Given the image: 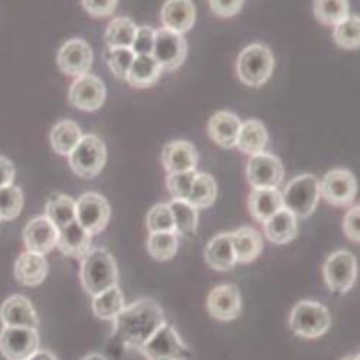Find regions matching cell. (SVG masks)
<instances>
[{
	"mask_svg": "<svg viewBox=\"0 0 360 360\" xmlns=\"http://www.w3.org/2000/svg\"><path fill=\"white\" fill-rule=\"evenodd\" d=\"M112 323V340L126 349L139 350L166 323V317L153 298H140L124 306Z\"/></svg>",
	"mask_w": 360,
	"mask_h": 360,
	"instance_id": "obj_1",
	"label": "cell"
},
{
	"mask_svg": "<svg viewBox=\"0 0 360 360\" xmlns=\"http://www.w3.org/2000/svg\"><path fill=\"white\" fill-rule=\"evenodd\" d=\"M79 278L84 290L91 297L117 285L118 269L114 257L104 248L89 250L82 258Z\"/></svg>",
	"mask_w": 360,
	"mask_h": 360,
	"instance_id": "obj_2",
	"label": "cell"
},
{
	"mask_svg": "<svg viewBox=\"0 0 360 360\" xmlns=\"http://www.w3.org/2000/svg\"><path fill=\"white\" fill-rule=\"evenodd\" d=\"M283 207L297 219L309 218L319 205L320 184L314 174L306 173L294 177L281 193Z\"/></svg>",
	"mask_w": 360,
	"mask_h": 360,
	"instance_id": "obj_3",
	"label": "cell"
},
{
	"mask_svg": "<svg viewBox=\"0 0 360 360\" xmlns=\"http://www.w3.org/2000/svg\"><path fill=\"white\" fill-rule=\"evenodd\" d=\"M290 328L292 333L304 339H319L327 333L332 324V316L327 307L313 300H303L298 302L288 319Z\"/></svg>",
	"mask_w": 360,
	"mask_h": 360,
	"instance_id": "obj_4",
	"label": "cell"
},
{
	"mask_svg": "<svg viewBox=\"0 0 360 360\" xmlns=\"http://www.w3.org/2000/svg\"><path fill=\"white\" fill-rule=\"evenodd\" d=\"M274 71V56L271 49L262 44L247 46L236 59V75L248 86L264 85Z\"/></svg>",
	"mask_w": 360,
	"mask_h": 360,
	"instance_id": "obj_5",
	"label": "cell"
},
{
	"mask_svg": "<svg viewBox=\"0 0 360 360\" xmlns=\"http://www.w3.org/2000/svg\"><path fill=\"white\" fill-rule=\"evenodd\" d=\"M139 352L147 360H189L192 357L191 349L180 338L177 330L167 321L156 330V333Z\"/></svg>",
	"mask_w": 360,
	"mask_h": 360,
	"instance_id": "obj_6",
	"label": "cell"
},
{
	"mask_svg": "<svg viewBox=\"0 0 360 360\" xmlns=\"http://www.w3.org/2000/svg\"><path fill=\"white\" fill-rule=\"evenodd\" d=\"M68 159L70 166L77 176L93 179L98 176L105 166L107 148L104 141L96 134H85Z\"/></svg>",
	"mask_w": 360,
	"mask_h": 360,
	"instance_id": "obj_7",
	"label": "cell"
},
{
	"mask_svg": "<svg viewBox=\"0 0 360 360\" xmlns=\"http://www.w3.org/2000/svg\"><path fill=\"white\" fill-rule=\"evenodd\" d=\"M323 277L328 290L346 294L357 278V261L350 251L339 250L328 255L323 265Z\"/></svg>",
	"mask_w": 360,
	"mask_h": 360,
	"instance_id": "obj_8",
	"label": "cell"
},
{
	"mask_svg": "<svg viewBox=\"0 0 360 360\" xmlns=\"http://www.w3.org/2000/svg\"><path fill=\"white\" fill-rule=\"evenodd\" d=\"M75 207L77 222L88 233L98 235L107 228L111 217V207L103 195L97 192H86L75 202Z\"/></svg>",
	"mask_w": 360,
	"mask_h": 360,
	"instance_id": "obj_9",
	"label": "cell"
},
{
	"mask_svg": "<svg viewBox=\"0 0 360 360\" xmlns=\"http://www.w3.org/2000/svg\"><path fill=\"white\" fill-rule=\"evenodd\" d=\"M319 184L320 196L332 206H350L357 193V182L353 173L347 169H332L323 176Z\"/></svg>",
	"mask_w": 360,
	"mask_h": 360,
	"instance_id": "obj_10",
	"label": "cell"
},
{
	"mask_svg": "<svg viewBox=\"0 0 360 360\" xmlns=\"http://www.w3.org/2000/svg\"><path fill=\"white\" fill-rule=\"evenodd\" d=\"M39 350L37 328L6 327L0 332V353L6 360H27Z\"/></svg>",
	"mask_w": 360,
	"mask_h": 360,
	"instance_id": "obj_11",
	"label": "cell"
},
{
	"mask_svg": "<svg viewBox=\"0 0 360 360\" xmlns=\"http://www.w3.org/2000/svg\"><path fill=\"white\" fill-rule=\"evenodd\" d=\"M152 56L163 71H176L188 56V42L184 35L162 27L156 31Z\"/></svg>",
	"mask_w": 360,
	"mask_h": 360,
	"instance_id": "obj_12",
	"label": "cell"
},
{
	"mask_svg": "<svg viewBox=\"0 0 360 360\" xmlns=\"http://www.w3.org/2000/svg\"><path fill=\"white\" fill-rule=\"evenodd\" d=\"M284 179L281 160L271 153L251 156L247 165V180L252 189H277Z\"/></svg>",
	"mask_w": 360,
	"mask_h": 360,
	"instance_id": "obj_13",
	"label": "cell"
},
{
	"mask_svg": "<svg viewBox=\"0 0 360 360\" xmlns=\"http://www.w3.org/2000/svg\"><path fill=\"white\" fill-rule=\"evenodd\" d=\"M107 98V88L103 79L96 75L85 74L74 79L70 86V103L82 111H97L103 107Z\"/></svg>",
	"mask_w": 360,
	"mask_h": 360,
	"instance_id": "obj_14",
	"label": "cell"
},
{
	"mask_svg": "<svg viewBox=\"0 0 360 360\" xmlns=\"http://www.w3.org/2000/svg\"><path fill=\"white\" fill-rule=\"evenodd\" d=\"M93 49L84 39L74 38L67 41L58 51L56 63L65 75L78 78L89 72L93 67Z\"/></svg>",
	"mask_w": 360,
	"mask_h": 360,
	"instance_id": "obj_15",
	"label": "cell"
},
{
	"mask_svg": "<svg viewBox=\"0 0 360 360\" xmlns=\"http://www.w3.org/2000/svg\"><path fill=\"white\" fill-rule=\"evenodd\" d=\"M209 314L221 321L235 320L243 310V298L238 287L233 284H222L212 288L206 300Z\"/></svg>",
	"mask_w": 360,
	"mask_h": 360,
	"instance_id": "obj_16",
	"label": "cell"
},
{
	"mask_svg": "<svg viewBox=\"0 0 360 360\" xmlns=\"http://www.w3.org/2000/svg\"><path fill=\"white\" fill-rule=\"evenodd\" d=\"M58 229L46 217H37L29 221L23 229L26 251L46 255L56 247Z\"/></svg>",
	"mask_w": 360,
	"mask_h": 360,
	"instance_id": "obj_17",
	"label": "cell"
},
{
	"mask_svg": "<svg viewBox=\"0 0 360 360\" xmlns=\"http://www.w3.org/2000/svg\"><path fill=\"white\" fill-rule=\"evenodd\" d=\"M198 160L199 153L191 141L174 140L163 147L162 163L167 174L196 170Z\"/></svg>",
	"mask_w": 360,
	"mask_h": 360,
	"instance_id": "obj_18",
	"label": "cell"
},
{
	"mask_svg": "<svg viewBox=\"0 0 360 360\" xmlns=\"http://www.w3.org/2000/svg\"><path fill=\"white\" fill-rule=\"evenodd\" d=\"M160 19L167 31L185 35L196 22V8L192 0H167L162 8Z\"/></svg>",
	"mask_w": 360,
	"mask_h": 360,
	"instance_id": "obj_19",
	"label": "cell"
},
{
	"mask_svg": "<svg viewBox=\"0 0 360 360\" xmlns=\"http://www.w3.org/2000/svg\"><path fill=\"white\" fill-rule=\"evenodd\" d=\"M0 320L6 327L38 328L39 319L32 303L23 295H12L0 307Z\"/></svg>",
	"mask_w": 360,
	"mask_h": 360,
	"instance_id": "obj_20",
	"label": "cell"
},
{
	"mask_svg": "<svg viewBox=\"0 0 360 360\" xmlns=\"http://www.w3.org/2000/svg\"><path fill=\"white\" fill-rule=\"evenodd\" d=\"M91 238L93 235L88 233L75 219L70 225L58 229L56 247L65 257L82 259L91 250Z\"/></svg>",
	"mask_w": 360,
	"mask_h": 360,
	"instance_id": "obj_21",
	"label": "cell"
},
{
	"mask_svg": "<svg viewBox=\"0 0 360 360\" xmlns=\"http://www.w3.org/2000/svg\"><path fill=\"white\" fill-rule=\"evenodd\" d=\"M48 276V261L45 255L25 251L15 262V277L26 287H37Z\"/></svg>",
	"mask_w": 360,
	"mask_h": 360,
	"instance_id": "obj_22",
	"label": "cell"
},
{
	"mask_svg": "<svg viewBox=\"0 0 360 360\" xmlns=\"http://www.w3.org/2000/svg\"><path fill=\"white\" fill-rule=\"evenodd\" d=\"M241 120L231 111L215 112L207 123V134L218 146L224 148H233L241 129Z\"/></svg>",
	"mask_w": 360,
	"mask_h": 360,
	"instance_id": "obj_23",
	"label": "cell"
},
{
	"mask_svg": "<svg viewBox=\"0 0 360 360\" xmlns=\"http://www.w3.org/2000/svg\"><path fill=\"white\" fill-rule=\"evenodd\" d=\"M205 259L207 265L217 271H229L236 264L231 232H224L214 236L205 248Z\"/></svg>",
	"mask_w": 360,
	"mask_h": 360,
	"instance_id": "obj_24",
	"label": "cell"
},
{
	"mask_svg": "<svg viewBox=\"0 0 360 360\" xmlns=\"http://www.w3.org/2000/svg\"><path fill=\"white\" fill-rule=\"evenodd\" d=\"M232 247L236 258V264H250L262 252V238L251 226H243L231 232Z\"/></svg>",
	"mask_w": 360,
	"mask_h": 360,
	"instance_id": "obj_25",
	"label": "cell"
},
{
	"mask_svg": "<svg viewBox=\"0 0 360 360\" xmlns=\"http://www.w3.org/2000/svg\"><path fill=\"white\" fill-rule=\"evenodd\" d=\"M264 232L269 243L276 245L288 244L297 236L298 232L297 218L283 207L264 222Z\"/></svg>",
	"mask_w": 360,
	"mask_h": 360,
	"instance_id": "obj_26",
	"label": "cell"
},
{
	"mask_svg": "<svg viewBox=\"0 0 360 360\" xmlns=\"http://www.w3.org/2000/svg\"><path fill=\"white\" fill-rule=\"evenodd\" d=\"M250 214L258 222H265L283 209V198L278 189H252L248 198Z\"/></svg>",
	"mask_w": 360,
	"mask_h": 360,
	"instance_id": "obj_27",
	"label": "cell"
},
{
	"mask_svg": "<svg viewBox=\"0 0 360 360\" xmlns=\"http://www.w3.org/2000/svg\"><path fill=\"white\" fill-rule=\"evenodd\" d=\"M268 144V131L259 120H248L241 124L236 139V148L248 156L262 153Z\"/></svg>",
	"mask_w": 360,
	"mask_h": 360,
	"instance_id": "obj_28",
	"label": "cell"
},
{
	"mask_svg": "<svg viewBox=\"0 0 360 360\" xmlns=\"http://www.w3.org/2000/svg\"><path fill=\"white\" fill-rule=\"evenodd\" d=\"M163 70L152 55H136L127 74V82L137 89L148 88L159 81Z\"/></svg>",
	"mask_w": 360,
	"mask_h": 360,
	"instance_id": "obj_29",
	"label": "cell"
},
{
	"mask_svg": "<svg viewBox=\"0 0 360 360\" xmlns=\"http://www.w3.org/2000/svg\"><path fill=\"white\" fill-rule=\"evenodd\" d=\"M82 136L84 134L75 122H72V120H61L51 130L49 140L55 153L61 156H70L72 150L81 141Z\"/></svg>",
	"mask_w": 360,
	"mask_h": 360,
	"instance_id": "obj_30",
	"label": "cell"
},
{
	"mask_svg": "<svg viewBox=\"0 0 360 360\" xmlns=\"http://www.w3.org/2000/svg\"><path fill=\"white\" fill-rule=\"evenodd\" d=\"M170 211L174 222V232L182 236L193 238L198 231L199 209L192 206L188 200L173 199L170 203Z\"/></svg>",
	"mask_w": 360,
	"mask_h": 360,
	"instance_id": "obj_31",
	"label": "cell"
},
{
	"mask_svg": "<svg viewBox=\"0 0 360 360\" xmlns=\"http://www.w3.org/2000/svg\"><path fill=\"white\" fill-rule=\"evenodd\" d=\"M45 217L61 229L77 219L75 200L67 195H53L49 198L45 206Z\"/></svg>",
	"mask_w": 360,
	"mask_h": 360,
	"instance_id": "obj_32",
	"label": "cell"
},
{
	"mask_svg": "<svg viewBox=\"0 0 360 360\" xmlns=\"http://www.w3.org/2000/svg\"><path fill=\"white\" fill-rule=\"evenodd\" d=\"M137 31L136 23L126 16L114 18L105 31V44L111 48H131Z\"/></svg>",
	"mask_w": 360,
	"mask_h": 360,
	"instance_id": "obj_33",
	"label": "cell"
},
{
	"mask_svg": "<svg viewBox=\"0 0 360 360\" xmlns=\"http://www.w3.org/2000/svg\"><path fill=\"white\" fill-rule=\"evenodd\" d=\"M217 195H218V186H217L215 179L209 173L198 172L191 193L186 200L196 209H206L214 205Z\"/></svg>",
	"mask_w": 360,
	"mask_h": 360,
	"instance_id": "obj_34",
	"label": "cell"
},
{
	"mask_svg": "<svg viewBox=\"0 0 360 360\" xmlns=\"http://www.w3.org/2000/svg\"><path fill=\"white\" fill-rule=\"evenodd\" d=\"M93 298V311L101 320H114L124 309V297L118 285H114Z\"/></svg>",
	"mask_w": 360,
	"mask_h": 360,
	"instance_id": "obj_35",
	"label": "cell"
},
{
	"mask_svg": "<svg viewBox=\"0 0 360 360\" xmlns=\"http://www.w3.org/2000/svg\"><path fill=\"white\" fill-rule=\"evenodd\" d=\"M147 251L158 261L172 259L179 250V235L176 232H150Z\"/></svg>",
	"mask_w": 360,
	"mask_h": 360,
	"instance_id": "obj_36",
	"label": "cell"
},
{
	"mask_svg": "<svg viewBox=\"0 0 360 360\" xmlns=\"http://www.w3.org/2000/svg\"><path fill=\"white\" fill-rule=\"evenodd\" d=\"M316 19L326 26H335L350 15L349 0H314Z\"/></svg>",
	"mask_w": 360,
	"mask_h": 360,
	"instance_id": "obj_37",
	"label": "cell"
},
{
	"mask_svg": "<svg viewBox=\"0 0 360 360\" xmlns=\"http://www.w3.org/2000/svg\"><path fill=\"white\" fill-rule=\"evenodd\" d=\"M23 193L13 184L0 189V221L16 219L23 209Z\"/></svg>",
	"mask_w": 360,
	"mask_h": 360,
	"instance_id": "obj_38",
	"label": "cell"
},
{
	"mask_svg": "<svg viewBox=\"0 0 360 360\" xmlns=\"http://www.w3.org/2000/svg\"><path fill=\"white\" fill-rule=\"evenodd\" d=\"M360 20L359 16L349 15L346 19L335 25L333 38L343 49H357L360 44Z\"/></svg>",
	"mask_w": 360,
	"mask_h": 360,
	"instance_id": "obj_39",
	"label": "cell"
},
{
	"mask_svg": "<svg viewBox=\"0 0 360 360\" xmlns=\"http://www.w3.org/2000/svg\"><path fill=\"white\" fill-rule=\"evenodd\" d=\"M134 58L136 55L131 48H111L108 49L107 64L117 79L126 81Z\"/></svg>",
	"mask_w": 360,
	"mask_h": 360,
	"instance_id": "obj_40",
	"label": "cell"
},
{
	"mask_svg": "<svg viewBox=\"0 0 360 360\" xmlns=\"http://www.w3.org/2000/svg\"><path fill=\"white\" fill-rule=\"evenodd\" d=\"M148 232H174L173 215L169 203L155 205L146 217Z\"/></svg>",
	"mask_w": 360,
	"mask_h": 360,
	"instance_id": "obj_41",
	"label": "cell"
},
{
	"mask_svg": "<svg viewBox=\"0 0 360 360\" xmlns=\"http://www.w3.org/2000/svg\"><path fill=\"white\" fill-rule=\"evenodd\" d=\"M196 174H198L196 170L169 173L166 177V188H167L169 193L172 195V198L186 200L191 193Z\"/></svg>",
	"mask_w": 360,
	"mask_h": 360,
	"instance_id": "obj_42",
	"label": "cell"
},
{
	"mask_svg": "<svg viewBox=\"0 0 360 360\" xmlns=\"http://www.w3.org/2000/svg\"><path fill=\"white\" fill-rule=\"evenodd\" d=\"M155 39L156 31L152 26H140L136 31L131 51L134 52V55H152Z\"/></svg>",
	"mask_w": 360,
	"mask_h": 360,
	"instance_id": "obj_43",
	"label": "cell"
},
{
	"mask_svg": "<svg viewBox=\"0 0 360 360\" xmlns=\"http://www.w3.org/2000/svg\"><path fill=\"white\" fill-rule=\"evenodd\" d=\"M84 11L93 18L111 16L118 5V0H81Z\"/></svg>",
	"mask_w": 360,
	"mask_h": 360,
	"instance_id": "obj_44",
	"label": "cell"
},
{
	"mask_svg": "<svg viewBox=\"0 0 360 360\" xmlns=\"http://www.w3.org/2000/svg\"><path fill=\"white\" fill-rule=\"evenodd\" d=\"M359 222H360V207L359 205H354L350 207L347 214L343 218V231L350 241L359 244L360 241V231H359Z\"/></svg>",
	"mask_w": 360,
	"mask_h": 360,
	"instance_id": "obj_45",
	"label": "cell"
},
{
	"mask_svg": "<svg viewBox=\"0 0 360 360\" xmlns=\"http://www.w3.org/2000/svg\"><path fill=\"white\" fill-rule=\"evenodd\" d=\"M245 0H209L212 12L221 18H232L243 9Z\"/></svg>",
	"mask_w": 360,
	"mask_h": 360,
	"instance_id": "obj_46",
	"label": "cell"
},
{
	"mask_svg": "<svg viewBox=\"0 0 360 360\" xmlns=\"http://www.w3.org/2000/svg\"><path fill=\"white\" fill-rule=\"evenodd\" d=\"M15 173L13 163L8 158L0 156V189L13 184Z\"/></svg>",
	"mask_w": 360,
	"mask_h": 360,
	"instance_id": "obj_47",
	"label": "cell"
},
{
	"mask_svg": "<svg viewBox=\"0 0 360 360\" xmlns=\"http://www.w3.org/2000/svg\"><path fill=\"white\" fill-rule=\"evenodd\" d=\"M27 360H58V357L53 353L48 352V350H41L39 349L37 353H34Z\"/></svg>",
	"mask_w": 360,
	"mask_h": 360,
	"instance_id": "obj_48",
	"label": "cell"
},
{
	"mask_svg": "<svg viewBox=\"0 0 360 360\" xmlns=\"http://www.w3.org/2000/svg\"><path fill=\"white\" fill-rule=\"evenodd\" d=\"M82 360H107V357L100 354V353H91V354L85 356Z\"/></svg>",
	"mask_w": 360,
	"mask_h": 360,
	"instance_id": "obj_49",
	"label": "cell"
},
{
	"mask_svg": "<svg viewBox=\"0 0 360 360\" xmlns=\"http://www.w3.org/2000/svg\"><path fill=\"white\" fill-rule=\"evenodd\" d=\"M343 360H359V354H354V356H347V357H345Z\"/></svg>",
	"mask_w": 360,
	"mask_h": 360,
	"instance_id": "obj_50",
	"label": "cell"
}]
</instances>
